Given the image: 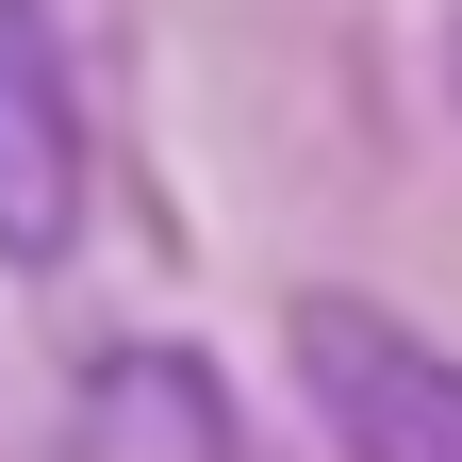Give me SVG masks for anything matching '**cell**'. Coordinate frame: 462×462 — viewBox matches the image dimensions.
<instances>
[{"label":"cell","instance_id":"1","mask_svg":"<svg viewBox=\"0 0 462 462\" xmlns=\"http://www.w3.org/2000/svg\"><path fill=\"white\" fill-rule=\"evenodd\" d=\"M281 346H298V396H314V430H330L346 462H462V364H446L413 314H380V298H298Z\"/></svg>","mask_w":462,"mask_h":462},{"label":"cell","instance_id":"2","mask_svg":"<svg viewBox=\"0 0 462 462\" xmlns=\"http://www.w3.org/2000/svg\"><path fill=\"white\" fill-rule=\"evenodd\" d=\"M83 215V116H67V50L33 0H0V248L50 264Z\"/></svg>","mask_w":462,"mask_h":462},{"label":"cell","instance_id":"3","mask_svg":"<svg viewBox=\"0 0 462 462\" xmlns=\"http://www.w3.org/2000/svg\"><path fill=\"white\" fill-rule=\"evenodd\" d=\"M446 83H462V33H446Z\"/></svg>","mask_w":462,"mask_h":462}]
</instances>
